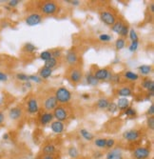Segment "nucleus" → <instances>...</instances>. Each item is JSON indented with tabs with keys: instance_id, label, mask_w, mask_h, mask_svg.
Returning a JSON list of instances; mask_svg holds the SVG:
<instances>
[{
	"instance_id": "nucleus-1",
	"label": "nucleus",
	"mask_w": 154,
	"mask_h": 159,
	"mask_svg": "<svg viewBox=\"0 0 154 159\" xmlns=\"http://www.w3.org/2000/svg\"><path fill=\"white\" fill-rule=\"evenodd\" d=\"M55 98H56L57 102L61 104H66L69 102V100L72 99V93L69 92L65 87H61V88L57 89L55 92Z\"/></svg>"
},
{
	"instance_id": "nucleus-2",
	"label": "nucleus",
	"mask_w": 154,
	"mask_h": 159,
	"mask_svg": "<svg viewBox=\"0 0 154 159\" xmlns=\"http://www.w3.org/2000/svg\"><path fill=\"white\" fill-rule=\"evenodd\" d=\"M150 155V150L147 147H138L136 148L133 152H132V156L134 159H147Z\"/></svg>"
},
{
	"instance_id": "nucleus-3",
	"label": "nucleus",
	"mask_w": 154,
	"mask_h": 159,
	"mask_svg": "<svg viewBox=\"0 0 154 159\" xmlns=\"http://www.w3.org/2000/svg\"><path fill=\"white\" fill-rule=\"evenodd\" d=\"M53 118H55L57 121L64 122L68 119V112L66 109L62 106H57L53 110Z\"/></svg>"
},
{
	"instance_id": "nucleus-4",
	"label": "nucleus",
	"mask_w": 154,
	"mask_h": 159,
	"mask_svg": "<svg viewBox=\"0 0 154 159\" xmlns=\"http://www.w3.org/2000/svg\"><path fill=\"white\" fill-rule=\"evenodd\" d=\"M57 5L55 2H52V1H48V2H45L43 5H42V8H41V11L44 14H47V16H50V14H53L57 11Z\"/></svg>"
},
{
	"instance_id": "nucleus-5",
	"label": "nucleus",
	"mask_w": 154,
	"mask_h": 159,
	"mask_svg": "<svg viewBox=\"0 0 154 159\" xmlns=\"http://www.w3.org/2000/svg\"><path fill=\"white\" fill-rule=\"evenodd\" d=\"M100 19L104 24L108 25V26H112L116 22L115 16L109 11H102L100 13Z\"/></svg>"
},
{
	"instance_id": "nucleus-6",
	"label": "nucleus",
	"mask_w": 154,
	"mask_h": 159,
	"mask_svg": "<svg viewBox=\"0 0 154 159\" xmlns=\"http://www.w3.org/2000/svg\"><path fill=\"white\" fill-rule=\"evenodd\" d=\"M94 77L98 80H110L112 78V75L108 69H99L94 73Z\"/></svg>"
},
{
	"instance_id": "nucleus-7",
	"label": "nucleus",
	"mask_w": 154,
	"mask_h": 159,
	"mask_svg": "<svg viewBox=\"0 0 154 159\" xmlns=\"http://www.w3.org/2000/svg\"><path fill=\"white\" fill-rule=\"evenodd\" d=\"M140 135H141V133L138 129H129V131H125L123 134V138L125 140H127L129 142H134L137 139L140 138Z\"/></svg>"
},
{
	"instance_id": "nucleus-8",
	"label": "nucleus",
	"mask_w": 154,
	"mask_h": 159,
	"mask_svg": "<svg viewBox=\"0 0 154 159\" xmlns=\"http://www.w3.org/2000/svg\"><path fill=\"white\" fill-rule=\"evenodd\" d=\"M41 21H42V16L38 13H32L26 18V24L31 27L40 24Z\"/></svg>"
},
{
	"instance_id": "nucleus-9",
	"label": "nucleus",
	"mask_w": 154,
	"mask_h": 159,
	"mask_svg": "<svg viewBox=\"0 0 154 159\" xmlns=\"http://www.w3.org/2000/svg\"><path fill=\"white\" fill-rule=\"evenodd\" d=\"M58 106V102L54 95H51L44 101V107L47 111H52Z\"/></svg>"
},
{
	"instance_id": "nucleus-10",
	"label": "nucleus",
	"mask_w": 154,
	"mask_h": 159,
	"mask_svg": "<svg viewBox=\"0 0 154 159\" xmlns=\"http://www.w3.org/2000/svg\"><path fill=\"white\" fill-rule=\"evenodd\" d=\"M106 159H124L122 150L120 148H112L108 152Z\"/></svg>"
},
{
	"instance_id": "nucleus-11",
	"label": "nucleus",
	"mask_w": 154,
	"mask_h": 159,
	"mask_svg": "<svg viewBox=\"0 0 154 159\" xmlns=\"http://www.w3.org/2000/svg\"><path fill=\"white\" fill-rule=\"evenodd\" d=\"M27 107H28V111H29L31 114H34L38 111L39 107H38V102L35 98H31L28 100L27 103Z\"/></svg>"
},
{
	"instance_id": "nucleus-12",
	"label": "nucleus",
	"mask_w": 154,
	"mask_h": 159,
	"mask_svg": "<svg viewBox=\"0 0 154 159\" xmlns=\"http://www.w3.org/2000/svg\"><path fill=\"white\" fill-rule=\"evenodd\" d=\"M51 131L56 134H60L64 132V129H65V126H64V123L63 122H60V121H53L51 122Z\"/></svg>"
},
{
	"instance_id": "nucleus-13",
	"label": "nucleus",
	"mask_w": 154,
	"mask_h": 159,
	"mask_svg": "<svg viewBox=\"0 0 154 159\" xmlns=\"http://www.w3.org/2000/svg\"><path fill=\"white\" fill-rule=\"evenodd\" d=\"M22 116V110L19 107H13L9 111V117L11 120H17Z\"/></svg>"
},
{
	"instance_id": "nucleus-14",
	"label": "nucleus",
	"mask_w": 154,
	"mask_h": 159,
	"mask_svg": "<svg viewBox=\"0 0 154 159\" xmlns=\"http://www.w3.org/2000/svg\"><path fill=\"white\" fill-rule=\"evenodd\" d=\"M69 79L73 83H79L82 79V71L79 69H74L69 74Z\"/></svg>"
},
{
	"instance_id": "nucleus-15",
	"label": "nucleus",
	"mask_w": 154,
	"mask_h": 159,
	"mask_svg": "<svg viewBox=\"0 0 154 159\" xmlns=\"http://www.w3.org/2000/svg\"><path fill=\"white\" fill-rule=\"evenodd\" d=\"M66 59H67V62L69 65H74V64H76L77 61H78L77 53L73 50L68 51V53H67V55H66Z\"/></svg>"
},
{
	"instance_id": "nucleus-16",
	"label": "nucleus",
	"mask_w": 154,
	"mask_h": 159,
	"mask_svg": "<svg viewBox=\"0 0 154 159\" xmlns=\"http://www.w3.org/2000/svg\"><path fill=\"white\" fill-rule=\"evenodd\" d=\"M116 105H117L118 110H120V111H125V110H127V109L130 107V101H129L128 98L121 97V98L118 99Z\"/></svg>"
},
{
	"instance_id": "nucleus-17",
	"label": "nucleus",
	"mask_w": 154,
	"mask_h": 159,
	"mask_svg": "<svg viewBox=\"0 0 154 159\" xmlns=\"http://www.w3.org/2000/svg\"><path fill=\"white\" fill-rule=\"evenodd\" d=\"M79 134L80 135L83 137V139H85L86 141L88 142H90L92 140H94V135L92 133H90L89 129H81L80 131H79Z\"/></svg>"
},
{
	"instance_id": "nucleus-18",
	"label": "nucleus",
	"mask_w": 154,
	"mask_h": 159,
	"mask_svg": "<svg viewBox=\"0 0 154 159\" xmlns=\"http://www.w3.org/2000/svg\"><path fill=\"white\" fill-rule=\"evenodd\" d=\"M53 120V114L51 112H44L40 116V123L42 125H47Z\"/></svg>"
},
{
	"instance_id": "nucleus-19",
	"label": "nucleus",
	"mask_w": 154,
	"mask_h": 159,
	"mask_svg": "<svg viewBox=\"0 0 154 159\" xmlns=\"http://www.w3.org/2000/svg\"><path fill=\"white\" fill-rule=\"evenodd\" d=\"M42 152H43L45 155H53L55 152H56V147L52 145V144H47L42 149Z\"/></svg>"
},
{
	"instance_id": "nucleus-20",
	"label": "nucleus",
	"mask_w": 154,
	"mask_h": 159,
	"mask_svg": "<svg viewBox=\"0 0 154 159\" xmlns=\"http://www.w3.org/2000/svg\"><path fill=\"white\" fill-rule=\"evenodd\" d=\"M142 86H143L144 89L147 90L149 93H153V91H154V82H153V80H151L149 78H146L143 81Z\"/></svg>"
},
{
	"instance_id": "nucleus-21",
	"label": "nucleus",
	"mask_w": 154,
	"mask_h": 159,
	"mask_svg": "<svg viewBox=\"0 0 154 159\" xmlns=\"http://www.w3.org/2000/svg\"><path fill=\"white\" fill-rule=\"evenodd\" d=\"M118 95L127 98V97L132 95V91L129 88V87H124V88H121L120 90H118Z\"/></svg>"
},
{
	"instance_id": "nucleus-22",
	"label": "nucleus",
	"mask_w": 154,
	"mask_h": 159,
	"mask_svg": "<svg viewBox=\"0 0 154 159\" xmlns=\"http://www.w3.org/2000/svg\"><path fill=\"white\" fill-rule=\"evenodd\" d=\"M68 156L71 157V158H73V159H76V158H78L79 157V151H78V149L75 147V146H72V147H69L68 149Z\"/></svg>"
},
{
	"instance_id": "nucleus-23",
	"label": "nucleus",
	"mask_w": 154,
	"mask_h": 159,
	"mask_svg": "<svg viewBox=\"0 0 154 159\" xmlns=\"http://www.w3.org/2000/svg\"><path fill=\"white\" fill-rule=\"evenodd\" d=\"M52 75V70L48 69V68H43L40 70V77L43 78V79H47L49 77H51Z\"/></svg>"
},
{
	"instance_id": "nucleus-24",
	"label": "nucleus",
	"mask_w": 154,
	"mask_h": 159,
	"mask_svg": "<svg viewBox=\"0 0 154 159\" xmlns=\"http://www.w3.org/2000/svg\"><path fill=\"white\" fill-rule=\"evenodd\" d=\"M108 104H109V101L107 99V98H100L99 100L97 101V107L99 108V109H101V110H105V109H107L108 108Z\"/></svg>"
},
{
	"instance_id": "nucleus-25",
	"label": "nucleus",
	"mask_w": 154,
	"mask_h": 159,
	"mask_svg": "<svg viewBox=\"0 0 154 159\" xmlns=\"http://www.w3.org/2000/svg\"><path fill=\"white\" fill-rule=\"evenodd\" d=\"M125 77L127 78L128 80H130V81H136L139 79V75L133 71H130V70H127L125 73Z\"/></svg>"
},
{
	"instance_id": "nucleus-26",
	"label": "nucleus",
	"mask_w": 154,
	"mask_h": 159,
	"mask_svg": "<svg viewBox=\"0 0 154 159\" xmlns=\"http://www.w3.org/2000/svg\"><path fill=\"white\" fill-rule=\"evenodd\" d=\"M106 138H96L94 139V145L99 149H106Z\"/></svg>"
},
{
	"instance_id": "nucleus-27",
	"label": "nucleus",
	"mask_w": 154,
	"mask_h": 159,
	"mask_svg": "<svg viewBox=\"0 0 154 159\" xmlns=\"http://www.w3.org/2000/svg\"><path fill=\"white\" fill-rule=\"evenodd\" d=\"M86 81L89 85H91V86H96L98 84V80L94 77V75L91 74V73H89L86 76Z\"/></svg>"
},
{
	"instance_id": "nucleus-28",
	"label": "nucleus",
	"mask_w": 154,
	"mask_h": 159,
	"mask_svg": "<svg viewBox=\"0 0 154 159\" xmlns=\"http://www.w3.org/2000/svg\"><path fill=\"white\" fill-rule=\"evenodd\" d=\"M140 74H142L144 75H147L151 73V67L148 66V65H142L138 68Z\"/></svg>"
},
{
	"instance_id": "nucleus-29",
	"label": "nucleus",
	"mask_w": 154,
	"mask_h": 159,
	"mask_svg": "<svg viewBox=\"0 0 154 159\" xmlns=\"http://www.w3.org/2000/svg\"><path fill=\"white\" fill-rule=\"evenodd\" d=\"M124 23L122 22V21H117V22H115L113 25H112V31L114 32V33H116V34H120V33H121V31H122V29H123V27H124Z\"/></svg>"
},
{
	"instance_id": "nucleus-30",
	"label": "nucleus",
	"mask_w": 154,
	"mask_h": 159,
	"mask_svg": "<svg viewBox=\"0 0 154 159\" xmlns=\"http://www.w3.org/2000/svg\"><path fill=\"white\" fill-rule=\"evenodd\" d=\"M23 51L26 52H33L36 51V47L33 44V43L28 42V43H26V44L24 45Z\"/></svg>"
},
{
	"instance_id": "nucleus-31",
	"label": "nucleus",
	"mask_w": 154,
	"mask_h": 159,
	"mask_svg": "<svg viewBox=\"0 0 154 159\" xmlns=\"http://www.w3.org/2000/svg\"><path fill=\"white\" fill-rule=\"evenodd\" d=\"M56 65H57V60L55 59V58H53V57H51V59H49V60H47V61L45 62L44 67L52 70V68H54Z\"/></svg>"
},
{
	"instance_id": "nucleus-32",
	"label": "nucleus",
	"mask_w": 154,
	"mask_h": 159,
	"mask_svg": "<svg viewBox=\"0 0 154 159\" xmlns=\"http://www.w3.org/2000/svg\"><path fill=\"white\" fill-rule=\"evenodd\" d=\"M125 46V41L124 38H118L115 42V48L117 51H120L122 49H124Z\"/></svg>"
},
{
	"instance_id": "nucleus-33",
	"label": "nucleus",
	"mask_w": 154,
	"mask_h": 159,
	"mask_svg": "<svg viewBox=\"0 0 154 159\" xmlns=\"http://www.w3.org/2000/svg\"><path fill=\"white\" fill-rule=\"evenodd\" d=\"M40 58H41L42 60H44L45 62H46L47 60L51 59V52L45 51V52H41V54H40Z\"/></svg>"
},
{
	"instance_id": "nucleus-34",
	"label": "nucleus",
	"mask_w": 154,
	"mask_h": 159,
	"mask_svg": "<svg viewBox=\"0 0 154 159\" xmlns=\"http://www.w3.org/2000/svg\"><path fill=\"white\" fill-rule=\"evenodd\" d=\"M115 145V140L113 138H108L106 141V149L108 150H111Z\"/></svg>"
},
{
	"instance_id": "nucleus-35",
	"label": "nucleus",
	"mask_w": 154,
	"mask_h": 159,
	"mask_svg": "<svg viewBox=\"0 0 154 159\" xmlns=\"http://www.w3.org/2000/svg\"><path fill=\"white\" fill-rule=\"evenodd\" d=\"M129 35H130V38L131 40V42H138V35L136 34V32L133 30V29H131V30L129 32Z\"/></svg>"
},
{
	"instance_id": "nucleus-36",
	"label": "nucleus",
	"mask_w": 154,
	"mask_h": 159,
	"mask_svg": "<svg viewBox=\"0 0 154 159\" xmlns=\"http://www.w3.org/2000/svg\"><path fill=\"white\" fill-rule=\"evenodd\" d=\"M107 109H108V111L111 112V113H114V112H116V111H118V108H117L116 103H113V102H109V104H108V106Z\"/></svg>"
},
{
	"instance_id": "nucleus-37",
	"label": "nucleus",
	"mask_w": 154,
	"mask_h": 159,
	"mask_svg": "<svg viewBox=\"0 0 154 159\" xmlns=\"http://www.w3.org/2000/svg\"><path fill=\"white\" fill-rule=\"evenodd\" d=\"M111 39H112V36L108 34H102L99 35V40L102 42H109Z\"/></svg>"
},
{
	"instance_id": "nucleus-38",
	"label": "nucleus",
	"mask_w": 154,
	"mask_h": 159,
	"mask_svg": "<svg viewBox=\"0 0 154 159\" xmlns=\"http://www.w3.org/2000/svg\"><path fill=\"white\" fill-rule=\"evenodd\" d=\"M125 114L128 115V116H135L136 115V110L131 108V107H129L127 110H125Z\"/></svg>"
},
{
	"instance_id": "nucleus-39",
	"label": "nucleus",
	"mask_w": 154,
	"mask_h": 159,
	"mask_svg": "<svg viewBox=\"0 0 154 159\" xmlns=\"http://www.w3.org/2000/svg\"><path fill=\"white\" fill-rule=\"evenodd\" d=\"M16 78L19 80V81H22V82H27L29 81V75H27L25 74H17L16 75Z\"/></svg>"
},
{
	"instance_id": "nucleus-40",
	"label": "nucleus",
	"mask_w": 154,
	"mask_h": 159,
	"mask_svg": "<svg viewBox=\"0 0 154 159\" xmlns=\"http://www.w3.org/2000/svg\"><path fill=\"white\" fill-rule=\"evenodd\" d=\"M129 26L128 25H124V27H123V29H122V31H121V33H120V35L121 36H123V37H125L128 34H129Z\"/></svg>"
},
{
	"instance_id": "nucleus-41",
	"label": "nucleus",
	"mask_w": 154,
	"mask_h": 159,
	"mask_svg": "<svg viewBox=\"0 0 154 159\" xmlns=\"http://www.w3.org/2000/svg\"><path fill=\"white\" fill-rule=\"evenodd\" d=\"M147 127H148L150 129H154V116H149V117H147Z\"/></svg>"
},
{
	"instance_id": "nucleus-42",
	"label": "nucleus",
	"mask_w": 154,
	"mask_h": 159,
	"mask_svg": "<svg viewBox=\"0 0 154 159\" xmlns=\"http://www.w3.org/2000/svg\"><path fill=\"white\" fill-rule=\"evenodd\" d=\"M51 53V57H53V58L56 59L57 57H60V56H61V53H62V52H61L60 50L55 49V50H53Z\"/></svg>"
},
{
	"instance_id": "nucleus-43",
	"label": "nucleus",
	"mask_w": 154,
	"mask_h": 159,
	"mask_svg": "<svg viewBox=\"0 0 154 159\" xmlns=\"http://www.w3.org/2000/svg\"><path fill=\"white\" fill-rule=\"evenodd\" d=\"M103 155H104V153L101 151H95L92 153V156H93L94 159H100V158L103 157Z\"/></svg>"
},
{
	"instance_id": "nucleus-44",
	"label": "nucleus",
	"mask_w": 154,
	"mask_h": 159,
	"mask_svg": "<svg viewBox=\"0 0 154 159\" xmlns=\"http://www.w3.org/2000/svg\"><path fill=\"white\" fill-rule=\"evenodd\" d=\"M30 80H32V81H33L35 83H41L42 82L41 77H39L37 75H29V81Z\"/></svg>"
},
{
	"instance_id": "nucleus-45",
	"label": "nucleus",
	"mask_w": 154,
	"mask_h": 159,
	"mask_svg": "<svg viewBox=\"0 0 154 159\" xmlns=\"http://www.w3.org/2000/svg\"><path fill=\"white\" fill-rule=\"evenodd\" d=\"M129 49H130V51L132 52H136L137 49H138V42H131V44L130 45Z\"/></svg>"
},
{
	"instance_id": "nucleus-46",
	"label": "nucleus",
	"mask_w": 154,
	"mask_h": 159,
	"mask_svg": "<svg viewBox=\"0 0 154 159\" xmlns=\"http://www.w3.org/2000/svg\"><path fill=\"white\" fill-rule=\"evenodd\" d=\"M8 80V75L3 73V71H0V82H5Z\"/></svg>"
},
{
	"instance_id": "nucleus-47",
	"label": "nucleus",
	"mask_w": 154,
	"mask_h": 159,
	"mask_svg": "<svg viewBox=\"0 0 154 159\" xmlns=\"http://www.w3.org/2000/svg\"><path fill=\"white\" fill-rule=\"evenodd\" d=\"M19 3H20V1H18V0H11V1L8 2V5L10 7H16Z\"/></svg>"
},
{
	"instance_id": "nucleus-48",
	"label": "nucleus",
	"mask_w": 154,
	"mask_h": 159,
	"mask_svg": "<svg viewBox=\"0 0 154 159\" xmlns=\"http://www.w3.org/2000/svg\"><path fill=\"white\" fill-rule=\"evenodd\" d=\"M147 114L149 115V116H153V114H154V105L151 104L150 107L148 108L147 110Z\"/></svg>"
},
{
	"instance_id": "nucleus-49",
	"label": "nucleus",
	"mask_w": 154,
	"mask_h": 159,
	"mask_svg": "<svg viewBox=\"0 0 154 159\" xmlns=\"http://www.w3.org/2000/svg\"><path fill=\"white\" fill-rule=\"evenodd\" d=\"M66 2H67V3H69V4H72V5H75V6H77V5L80 4V1H79V0H67Z\"/></svg>"
},
{
	"instance_id": "nucleus-50",
	"label": "nucleus",
	"mask_w": 154,
	"mask_h": 159,
	"mask_svg": "<svg viewBox=\"0 0 154 159\" xmlns=\"http://www.w3.org/2000/svg\"><path fill=\"white\" fill-rule=\"evenodd\" d=\"M4 120H5V115H4V113H3V112L0 111V125L3 124Z\"/></svg>"
},
{
	"instance_id": "nucleus-51",
	"label": "nucleus",
	"mask_w": 154,
	"mask_h": 159,
	"mask_svg": "<svg viewBox=\"0 0 154 159\" xmlns=\"http://www.w3.org/2000/svg\"><path fill=\"white\" fill-rule=\"evenodd\" d=\"M41 159H55L53 155H44Z\"/></svg>"
},
{
	"instance_id": "nucleus-52",
	"label": "nucleus",
	"mask_w": 154,
	"mask_h": 159,
	"mask_svg": "<svg viewBox=\"0 0 154 159\" xmlns=\"http://www.w3.org/2000/svg\"><path fill=\"white\" fill-rule=\"evenodd\" d=\"M2 138H3V140H9V138H10V134H9L8 133H6V134H3Z\"/></svg>"
},
{
	"instance_id": "nucleus-53",
	"label": "nucleus",
	"mask_w": 154,
	"mask_h": 159,
	"mask_svg": "<svg viewBox=\"0 0 154 159\" xmlns=\"http://www.w3.org/2000/svg\"><path fill=\"white\" fill-rule=\"evenodd\" d=\"M25 86L27 87V88H31V87H32V84H31L29 81H27V82H25Z\"/></svg>"
},
{
	"instance_id": "nucleus-54",
	"label": "nucleus",
	"mask_w": 154,
	"mask_h": 159,
	"mask_svg": "<svg viewBox=\"0 0 154 159\" xmlns=\"http://www.w3.org/2000/svg\"><path fill=\"white\" fill-rule=\"evenodd\" d=\"M82 96H83V98H85V99H89V98H90V94H87V93L83 94Z\"/></svg>"
},
{
	"instance_id": "nucleus-55",
	"label": "nucleus",
	"mask_w": 154,
	"mask_h": 159,
	"mask_svg": "<svg viewBox=\"0 0 154 159\" xmlns=\"http://www.w3.org/2000/svg\"><path fill=\"white\" fill-rule=\"evenodd\" d=\"M150 11H151V12L154 11V4H153V3L150 4Z\"/></svg>"
}]
</instances>
